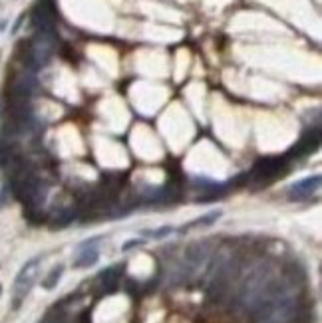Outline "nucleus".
<instances>
[{
	"label": "nucleus",
	"instance_id": "1",
	"mask_svg": "<svg viewBox=\"0 0 322 323\" xmlns=\"http://www.w3.org/2000/svg\"><path fill=\"white\" fill-rule=\"evenodd\" d=\"M54 44H56L54 30H36V36L32 38L28 48V60H26L28 66L32 69L46 66L54 54Z\"/></svg>",
	"mask_w": 322,
	"mask_h": 323
},
{
	"label": "nucleus",
	"instance_id": "2",
	"mask_svg": "<svg viewBox=\"0 0 322 323\" xmlns=\"http://www.w3.org/2000/svg\"><path fill=\"white\" fill-rule=\"evenodd\" d=\"M38 270H40V258H32L18 272V276L14 280V288H12V307L14 309H18L20 304L26 300V295L30 293V289L38 278Z\"/></svg>",
	"mask_w": 322,
	"mask_h": 323
},
{
	"label": "nucleus",
	"instance_id": "3",
	"mask_svg": "<svg viewBox=\"0 0 322 323\" xmlns=\"http://www.w3.org/2000/svg\"><path fill=\"white\" fill-rule=\"evenodd\" d=\"M32 22L36 30H54V22H56V10L50 0H40V4L34 8Z\"/></svg>",
	"mask_w": 322,
	"mask_h": 323
},
{
	"label": "nucleus",
	"instance_id": "4",
	"mask_svg": "<svg viewBox=\"0 0 322 323\" xmlns=\"http://www.w3.org/2000/svg\"><path fill=\"white\" fill-rule=\"evenodd\" d=\"M318 188H320V175H312L303 181H296L288 188V198L290 201H306V198L318 192Z\"/></svg>",
	"mask_w": 322,
	"mask_h": 323
},
{
	"label": "nucleus",
	"instance_id": "5",
	"mask_svg": "<svg viewBox=\"0 0 322 323\" xmlns=\"http://www.w3.org/2000/svg\"><path fill=\"white\" fill-rule=\"evenodd\" d=\"M283 169H284V159H281V157H268V159H263V161H259L255 165L253 175L257 179H265L266 181V179H272V177L281 175Z\"/></svg>",
	"mask_w": 322,
	"mask_h": 323
},
{
	"label": "nucleus",
	"instance_id": "6",
	"mask_svg": "<svg viewBox=\"0 0 322 323\" xmlns=\"http://www.w3.org/2000/svg\"><path fill=\"white\" fill-rule=\"evenodd\" d=\"M183 258H185V264H187L191 270H197V268H201V266L207 262V258H209V248H207V244L193 242V244H189V246L185 248Z\"/></svg>",
	"mask_w": 322,
	"mask_h": 323
},
{
	"label": "nucleus",
	"instance_id": "7",
	"mask_svg": "<svg viewBox=\"0 0 322 323\" xmlns=\"http://www.w3.org/2000/svg\"><path fill=\"white\" fill-rule=\"evenodd\" d=\"M318 143H320V139H318V131H310V133H306L301 141H299V145H294V149L290 151V157H301V155H308V153H312L314 149H318Z\"/></svg>",
	"mask_w": 322,
	"mask_h": 323
},
{
	"label": "nucleus",
	"instance_id": "8",
	"mask_svg": "<svg viewBox=\"0 0 322 323\" xmlns=\"http://www.w3.org/2000/svg\"><path fill=\"white\" fill-rule=\"evenodd\" d=\"M97 258H100V252H97L92 244H88V246L82 244L80 254L74 258V268H90L97 262Z\"/></svg>",
	"mask_w": 322,
	"mask_h": 323
},
{
	"label": "nucleus",
	"instance_id": "9",
	"mask_svg": "<svg viewBox=\"0 0 322 323\" xmlns=\"http://www.w3.org/2000/svg\"><path fill=\"white\" fill-rule=\"evenodd\" d=\"M62 274H64V266H62V264H60V266H54L50 272H48V276L42 280V288H44V289H54V288L58 286Z\"/></svg>",
	"mask_w": 322,
	"mask_h": 323
},
{
	"label": "nucleus",
	"instance_id": "10",
	"mask_svg": "<svg viewBox=\"0 0 322 323\" xmlns=\"http://www.w3.org/2000/svg\"><path fill=\"white\" fill-rule=\"evenodd\" d=\"M219 218H221V210H213V212H209V214H205V216H201V218L193 220L191 224H189V228H191V226H211L213 222H217Z\"/></svg>",
	"mask_w": 322,
	"mask_h": 323
},
{
	"label": "nucleus",
	"instance_id": "11",
	"mask_svg": "<svg viewBox=\"0 0 322 323\" xmlns=\"http://www.w3.org/2000/svg\"><path fill=\"white\" fill-rule=\"evenodd\" d=\"M12 161V153H10V147L6 141H0V169L8 167Z\"/></svg>",
	"mask_w": 322,
	"mask_h": 323
},
{
	"label": "nucleus",
	"instance_id": "12",
	"mask_svg": "<svg viewBox=\"0 0 322 323\" xmlns=\"http://www.w3.org/2000/svg\"><path fill=\"white\" fill-rule=\"evenodd\" d=\"M171 232H173L171 226H163V228H157V230H147V232H143V234H145V236H152V238H155V240H161V238L169 236Z\"/></svg>",
	"mask_w": 322,
	"mask_h": 323
},
{
	"label": "nucleus",
	"instance_id": "13",
	"mask_svg": "<svg viewBox=\"0 0 322 323\" xmlns=\"http://www.w3.org/2000/svg\"><path fill=\"white\" fill-rule=\"evenodd\" d=\"M139 244H143V240H130V242H126V244H123V250H130V248L132 246H139Z\"/></svg>",
	"mask_w": 322,
	"mask_h": 323
},
{
	"label": "nucleus",
	"instance_id": "14",
	"mask_svg": "<svg viewBox=\"0 0 322 323\" xmlns=\"http://www.w3.org/2000/svg\"><path fill=\"white\" fill-rule=\"evenodd\" d=\"M4 26H6V22H0V30H4Z\"/></svg>",
	"mask_w": 322,
	"mask_h": 323
},
{
	"label": "nucleus",
	"instance_id": "15",
	"mask_svg": "<svg viewBox=\"0 0 322 323\" xmlns=\"http://www.w3.org/2000/svg\"><path fill=\"white\" fill-rule=\"evenodd\" d=\"M0 109H2V102H0Z\"/></svg>",
	"mask_w": 322,
	"mask_h": 323
},
{
	"label": "nucleus",
	"instance_id": "16",
	"mask_svg": "<svg viewBox=\"0 0 322 323\" xmlns=\"http://www.w3.org/2000/svg\"><path fill=\"white\" fill-rule=\"evenodd\" d=\"M0 291H2V286H0Z\"/></svg>",
	"mask_w": 322,
	"mask_h": 323
}]
</instances>
